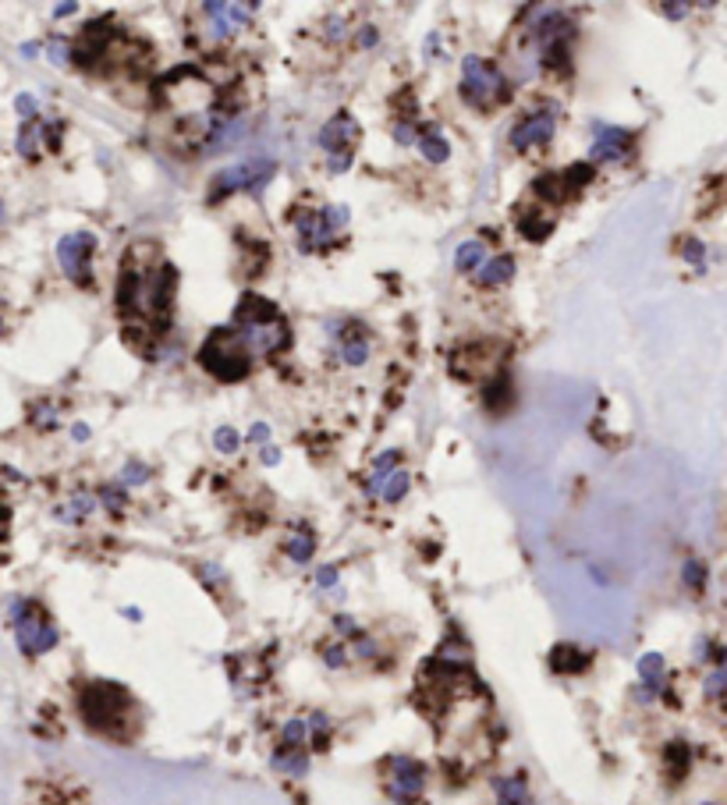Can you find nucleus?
Here are the masks:
<instances>
[{"label":"nucleus","mask_w":727,"mask_h":805,"mask_svg":"<svg viewBox=\"0 0 727 805\" xmlns=\"http://www.w3.org/2000/svg\"><path fill=\"white\" fill-rule=\"evenodd\" d=\"M118 305L125 316H139L142 327L157 330L164 334L167 323L174 316V266L160 263V266H125L121 274V288H118Z\"/></svg>","instance_id":"nucleus-1"},{"label":"nucleus","mask_w":727,"mask_h":805,"mask_svg":"<svg viewBox=\"0 0 727 805\" xmlns=\"http://www.w3.org/2000/svg\"><path fill=\"white\" fill-rule=\"evenodd\" d=\"M231 330L242 337V344L252 352V359H259V355H277L291 344V330H288V320L281 316V309H277L270 298H259V295H245L242 302L235 305Z\"/></svg>","instance_id":"nucleus-2"},{"label":"nucleus","mask_w":727,"mask_h":805,"mask_svg":"<svg viewBox=\"0 0 727 805\" xmlns=\"http://www.w3.org/2000/svg\"><path fill=\"white\" fill-rule=\"evenodd\" d=\"M458 96L476 110L501 107V103L511 100V79L493 61H486V57H479V54H469L462 61Z\"/></svg>","instance_id":"nucleus-3"},{"label":"nucleus","mask_w":727,"mask_h":805,"mask_svg":"<svg viewBox=\"0 0 727 805\" xmlns=\"http://www.w3.org/2000/svg\"><path fill=\"white\" fill-rule=\"evenodd\" d=\"M199 366H203L206 373L217 376V380L235 383V380H245V376H249L252 352L245 348L242 337H238L231 327H217L203 341V348H199Z\"/></svg>","instance_id":"nucleus-4"},{"label":"nucleus","mask_w":727,"mask_h":805,"mask_svg":"<svg viewBox=\"0 0 727 805\" xmlns=\"http://www.w3.org/2000/svg\"><path fill=\"white\" fill-rule=\"evenodd\" d=\"M8 621H11V628H15L18 649H22L25 657H43V653H50V649L61 642L57 625L32 600H11Z\"/></svg>","instance_id":"nucleus-5"},{"label":"nucleus","mask_w":727,"mask_h":805,"mask_svg":"<svg viewBox=\"0 0 727 805\" xmlns=\"http://www.w3.org/2000/svg\"><path fill=\"white\" fill-rule=\"evenodd\" d=\"M277 167L274 160H238V164L224 167V171L217 174V178L210 181V203H217V199L224 196H235V192H263L270 181H274Z\"/></svg>","instance_id":"nucleus-6"},{"label":"nucleus","mask_w":727,"mask_h":805,"mask_svg":"<svg viewBox=\"0 0 727 805\" xmlns=\"http://www.w3.org/2000/svg\"><path fill=\"white\" fill-rule=\"evenodd\" d=\"M93 252H96V235L89 231H71L57 242V263L75 284H93Z\"/></svg>","instance_id":"nucleus-7"},{"label":"nucleus","mask_w":727,"mask_h":805,"mask_svg":"<svg viewBox=\"0 0 727 805\" xmlns=\"http://www.w3.org/2000/svg\"><path fill=\"white\" fill-rule=\"evenodd\" d=\"M203 25L213 43H227L238 29L252 22L256 4H203Z\"/></svg>","instance_id":"nucleus-8"},{"label":"nucleus","mask_w":727,"mask_h":805,"mask_svg":"<svg viewBox=\"0 0 727 805\" xmlns=\"http://www.w3.org/2000/svg\"><path fill=\"white\" fill-rule=\"evenodd\" d=\"M426 788V766L412 756H394L391 759V777H387V791L398 805H412Z\"/></svg>","instance_id":"nucleus-9"},{"label":"nucleus","mask_w":727,"mask_h":805,"mask_svg":"<svg viewBox=\"0 0 727 805\" xmlns=\"http://www.w3.org/2000/svg\"><path fill=\"white\" fill-rule=\"evenodd\" d=\"M554 128H557L554 110H547V107L532 110V114H525V118L511 128L508 142L515 153H529V149H536V146H547V142L554 139Z\"/></svg>","instance_id":"nucleus-10"},{"label":"nucleus","mask_w":727,"mask_h":805,"mask_svg":"<svg viewBox=\"0 0 727 805\" xmlns=\"http://www.w3.org/2000/svg\"><path fill=\"white\" fill-rule=\"evenodd\" d=\"M632 146V132L618 125H596L593 149H589V164H621Z\"/></svg>","instance_id":"nucleus-11"},{"label":"nucleus","mask_w":727,"mask_h":805,"mask_svg":"<svg viewBox=\"0 0 727 805\" xmlns=\"http://www.w3.org/2000/svg\"><path fill=\"white\" fill-rule=\"evenodd\" d=\"M316 142H320V149H327L330 157H352L355 142H359V125H355L352 114H334L320 128Z\"/></svg>","instance_id":"nucleus-12"},{"label":"nucleus","mask_w":727,"mask_h":805,"mask_svg":"<svg viewBox=\"0 0 727 805\" xmlns=\"http://www.w3.org/2000/svg\"><path fill=\"white\" fill-rule=\"evenodd\" d=\"M295 231H298V249L302 252H320L330 249L337 242V235L323 224V213L320 210H305L295 217Z\"/></svg>","instance_id":"nucleus-13"},{"label":"nucleus","mask_w":727,"mask_h":805,"mask_svg":"<svg viewBox=\"0 0 727 805\" xmlns=\"http://www.w3.org/2000/svg\"><path fill=\"white\" fill-rule=\"evenodd\" d=\"M401 454L398 451H384L373 458V469H369V479H366V497H384L387 483H391V476L401 469Z\"/></svg>","instance_id":"nucleus-14"},{"label":"nucleus","mask_w":727,"mask_h":805,"mask_svg":"<svg viewBox=\"0 0 727 805\" xmlns=\"http://www.w3.org/2000/svg\"><path fill=\"white\" fill-rule=\"evenodd\" d=\"M493 791H497V805H540L532 798L529 781H525L522 774L501 777V781L493 784Z\"/></svg>","instance_id":"nucleus-15"},{"label":"nucleus","mask_w":727,"mask_h":805,"mask_svg":"<svg viewBox=\"0 0 727 805\" xmlns=\"http://www.w3.org/2000/svg\"><path fill=\"white\" fill-rule=\"evenodd\" d=\"M639 681L646 688V696H660L667 685V660L660 653H646L639 660Z\"/></svg>","instance_id":"nucleus-16"},{"label":"nucleus","mask_w":727,"mask_h":805,"mask_svg":"<svg viewBox=\"0 0 727 805\" xmlns=\"http://www.w3.org/2000/svg\"><path fill=\"white\" fill-rule=\"evenodd\" d=\"M511 277H515V259L493 256L486 259V266L476 274V284L479 288H501V284H511Z\"/></svg>","instance_id":"nucleus-17"},{"label":"nucleus","mask_w":727,"mask_h":805,"mask_svg":"<svg viewBox=\"0 0 727 805\" xmlns=\"http://www.w3.org/2000/svg\"><path fill=\"white\" fill-rule=\"evenodd\" d=\"M270 766L284 777H305L309 774V756H305L302 749H284L281 745V749L270 756Z\"/></svg>","instance_id":"nucleus-18"},{"label":"nucleus","mask_w":727,"mask_h":805,"mask_svg":"<svg viewBox=\"0 0 727 805\" xmlns=\"http://www.w3.org/2000/svg\"><path fill=\"white\" fill-rule=\"evenodd\" d=\"M486 266V245L479 238H469V242L458 245L454 252V270H462V274H479Z\"/></svg>","instance_id":"nucleus-19"},{"label":"nucleus","mask_w":727,"mask_h":805,"mask_svg":"<svg viewBox=\"0 0 727 805\" xmlns=\"http://www.w3.org/2000/svg\"><path fill=\"white\" fill-rule=\"evenodd\" d=\"M337 355L344 359V366H366V359H369V337L362 334V330H355V334H341Z\"/></svg>","instance_id":"nucleus-20"},{"label":"nucleus","mask_w":727,"mask_h":805,"mask_svg":"<svg viewBox=\"0 0 727 805\" xmlns=\"http://www.w3.org/2000/svg\"><path fill=\"white\" fill-rule=\"evenodd\" d=\"M96 508H100V493H75L68 504L57 508V518H61V522H82V518H89Z\"/></svg>","instance_id":"nucleus-21"},{"label":"nucleus","mask_w":727,"mask_h":805,"mask_svg":"<svg viewBox=\"0 0 727 805\" xmlns=\"http://www.w3.org/2000/svg\"><path fill=\"white\" fill-rule=\"evenodd\" d=\"M419 153H423V160H430V164H444V160H451V142L430 125L419 135Z\"/></svg>","instance_id":"nucleus-22"},{"label":"nucleus","mask_w":727,"mask_h":805,"mask_svg":"<svg viewBox=\"0 0 727 805\" xmlns=\"http://www.w3.org/2000/svg\"><path fill=\"white\" fill-rule=\"evenodd\" d=\"M284 554H288L295 564H309V561H313V554H316V536H313V532H305V529L291 532L288 540H284Z\"/></svg>","instance_id":"nucleus-23"},{"label":"nucleus","mask_w":727,"mask_h":805,"mask_svg":"<svg viewBox=\"0 0 727 805\" xmlns=\"http://www.w3.org/2000/svg\"><path fill=\"white\" fill-rule=\"evenodd\" d=\"M703 692L706 699H727V653L710 667V674L703 681Z\"/></svg>","instance_id":"nucleus-24"},{"label":"nucleus","mask_w":727,"mask_h":805,"mask_svg":"<svg viewBox=\"0 0 727 805\" xmlns=\"http://www.w3.org/2000/svg\"><path fill=\"white\" fill-rule=\"evenodd\" d=\"M518 231H522L529 242H543V238L554 231V220H540V213H522V217H518Z\"/></svg>","instance_id":"nucleus-25"},{"label":"nucleus","mask_w":727,"mask_h":805,"mask_svg":"<svg viewBox=\"0 0 727 805\" xmlns=\"http://www.w3.org/2000/svg\"><path fill=\"white\" fill-rule=\"evenodd\" d=\"M305 742H309V720L291 717L288 724L281 727V745L284 749H305Z\"/></svg>","instance_id":"nucleus-26"},{"label":"nucleus","mask_w":727,"mask_h":805,"mask_svg":"<svg viewBox=\"0 0 727 805\" xmlns=\"http://www.w3.org/2000/svg\"><path fill=\"white\" fill-rule=\"evenodd\" d=\"M40 139H43V132L36 125H22V132H18V157L22 160H36L40 157Z\"/></svg>","instance_id":"nucleus-27"},{"label":"nucleus","mask_w":727,"mask_h":805,"mask_svg":"<svg viewBox=\"0 0 727 805\" xmlns=\"http://www.w3.org/2000/svg\"><path fill=\"white\" fill-rule=\"evenodd\" d=\"M681 582H685L688 589H703L706 586V564L699 561V557H685V564H681Z\"/></svg>","instance_id":"nucleus-28"},{"label":"nucleus","mask_w":727,"mask_h":805,"mask_svg":"<svg viewBox=\"0 0 727 805\" xmlns=\"http://www.w3.org/2000/svg\"><path fill=\"white\" fill-rule=\"evenodd\" d=\"M330 731H334V720H330L327 713H313V717H309V742H313L316 749L327 745Z\"/></svg>","instance_id":"nucleus-29"},{"label":"nucleus","mask_w":727,"mask_h":805,"mask_svg":"<svg viewBox=\"0 0 727 805\" xmlns=\"http://www.w3.org/2000/svg\"><path fill=\"white\" fill-rule=\"evenodd\" d=\"M412 490V476H408L405 469H398L391 476V483H387V490H384V501L387 504H398V501H405V493Z\"/></svg>","instance_id":"nucleus-30"},{"label":"nucleus","mask_w":727,"mask_h":805,"mask_svg":"<svg viewBox=\"0 0 727 805\" xmlns=\"http://www.w3.org/2000/svg\"><path fill=\"white\" fill-rule=\"evenodd\" d=\"M238 447H242V437H238L235 426H220V430L213 433V451L217 454H235Z\"/></svg>","instance_id":"nucleus-31"},{"label":"nucleus","mask_w":727,"mask_h":805,"mask_svg":"<svg viewBox=\"0 0 727 805\" xmlns=\"http://www.w3.org/2000/svg\"><path fill=\"white\" fill-rule=\"evenodd\" d=\"M323 224L334 231V235H341L344 227H348V217H352V210L348 206H337V203H330V206H323Z\"/></svg>","instance_id":"nucleus-32"},{"label":"nucleus","mask_w":727,"mask_h":805,"mask_svg":"<svg viewBox=\"0 0 727 805\" xmlns=\"http://www.w3.org/2000/svg\"><path fill=\"white\" fill-rule=\"evenodd\" d=\"M125 486H103L100 490V504L103 508L110 511V515H121V511H125Z\"/></svg>","instance_id":"nucleus-33"},{"label":"nucleus","mask_w":727,"mask_h":805,"mask_svg":"<svg viewBox=\"0 0 727 805\" xmlns=\"http://www.w3.org/2000/svg\"><path fill=\"white\" fill-rule=\"evenodd\" d=\"M149 465H142V462H128L125 465V472H121V486H142V483H149Z\"/></svg>","instance_id":"nucleus-34"},{"label":"nucleus","mask_w":727,"mask_h":805,"mask_svg":"<svg viewBox=\"0 0 727 805\" xmlns=\"http://www.w3.org/2000/svg\"><path fill=\"white\" fill-rule=\"evenodd\" d=\"M681 259L703 270V263H706V245H703V242H696V238H688V242H681Z\"/></svg>","instance_id":"nucleus-35"},{"label":"nucleus","mask_w":727,"mask_h":805,"mask_svg":"<svg viewBox=\"0 0 727 805\" xmlns=\"http://www.w3.org/2000/svg\"><path fill=\"white\" fill-rule=\"evenodd\" d=\"M47 57H50V64H71V57H75V47H71L68 40H54V43H47Z\"/></svg>","instance_id":"nucleus-36"},{"label":"nucleus","mask_w":727,"mask_h":805,"mask_svg":"<svg viewBox=\"0 0 727 805\" xmlns=\"http://www.w3.org/2000/svg\"><path fill=\"white\" fill-rule=\"evenodd\" d=\"M313 582H316V589H337L341 586V575H337V568L334 564H323V568H316V575H313Z\"/></svg>","instance_id":"nucleus-37"},{"label":"nucleus","mask_w":727,"mask_h":805,"mask_svg":"<svg viewBox=\"0 0 727 805\" xmlns=\"http://www.w3.org/2000/svg\"><path fill=\"white\" fill-rule=\"evenodd\" d=\"M15 110H18V118L25 121V125H32V118L40 114V103H36V96H29V93H22L15 100Z\"/></svg>","instance_id":"nucleus-38"},{"label":"nucleus","mask_w":727,"mask_h":805,"mask_svg":"<svg viewBox=\"0 0 727 805\" xmlns=\"http://www.w3.org/2000/svg\"><path fill=\"white\" fill-rule=\"evenodd\" d=\"M419 135L423 132H415L408 121H398V125H394V142H398V146H419Z\"/></svg>","instance_id":"nucleus-39"},{"label":"nucleus","mask_w":727,"mask_h":805,"mask_svg":"<svg viewBox=\"0 0 727 805\" xmlns=\"http://www.w3.org/2000/svg\"><path fill=\"white\" fill-rule=\"evenodd\" d=\"M323 660H327V667H330V671H337V667H344V664H348V649H344L341 642H334V646H327V649H323Z\"/></svg>","instance_id":"nucleus-40"},{"label":"nucleus","mask_w":727,"mask_h":805,"mask_svg":"<svg viewBox=\"0 0 727 805\" xmlns=\"http://www.w3.org/2000/svg\"><path fill=\"white\" fill-rule=\"evenodd\" d=\"M32 423L36 426H43V430H50V426H57V412H54V405H36L32 408Z\"/></svg>","instance_id":"nucleus-41"},{"label":"nucleus","mask_w":727,"mask_h":805,"mask_svg":"<svg viewBox=\"0 0 727 805\" xmlns=\"http://www.w3.org/2000/svg\"><path fill=\"white\" fill-rule=\"evenodd\" d=\"M249 444L252 447H270V423H252V430H249Z\"/></svg>","instance_id":"nucleus-42"},{"label":"nucleus","mask_w":727,"mask_h":805,"mask_svg":"<svg viewBox=\"0 0 727 805\" xmlns=\"http://www.w3.org/2000/svg\"><path fill=\"white\" fill-rule=\"evenodd\" d=\"M334 628H337V635H355V639H359V625H355V621L348 618V614H337V618H334Z\"/></svg>","instance_id":"nucleus-43"},{"label":"nucleus","mask_w":727,"mask_h":805,"mask_svg":"<svg viewBox=\"0 0 727 805\" xmlns=\"http://www.w3.org/2000/svg\"><path fill=\"white\" fill-rule=\"evenodd\" d=\"M355 653H359V657H373V653H376V642H373V639H366V635H359V639H355Z\"/></svg>","instance_id":"nucleus-44"},{"label":"nucleus","mask_w":727,"mask_h":805,"mask_svg":"<svg viewBox=\"0 0 727 805\" xmlns=\"http://www.w3.org/2000/svg\"><path fill=\"white\" fill-rule=\"evenodd\" d=\"M259 458H263V465H277V462H281V447H274V444L263 447V451H259Z\"/></svg>","instance_id":"nucleus-45"},{"label":"nucleus","mask_w":727,"mask_h":805,"mask_svg":"<svg viewBox=\"0 0 727 805\" xmlns=\"http://www.w3.org/2000/svg\"><path fill=\"white\" fill-rule=\"evenodd\" d=\"M376 40H380V36H376V29H362V32H359V47H362V50H373V47H376Z\"/></svg>","instance_id":"nucleus-46"},{"label":"nucleus","mask_w":727,"mask_h":805,"mask_svg":"<svg viewBox=\"0 0 727 805\" xmlns=\"http://www.w3.org/2000/svg\"><path fill=\"white\" fill-rule=\"evenodd\" d=\"M657 11H664V15H674V18H678V15L685 18L688 15V4H660Z\"/></svg>","instance_id":"nucleus-47"},{"label":"nucleus","mask_w":727,"mask_h":805,"mask_svg":"<svg viewBox=\"0 0 727 805\" xmlns=\"http://www.w3.org/2000/svg\"><path fill=\"white\" fill-rule=\"evenodd\" d=\"M89 433H93V430H89L86 423H75V426H71V437H75V440H89Z\"/></svg>","instance_id":"nucleus-48"},{"label":"nucleus","mask_w":727,"mask_h":805,"mask_svg":"<svg viewBox=\"0 0 727 805\" xmlns=\"http://www.w3.org/2000/svg\"><path fill=\"white\" fill-rule=\"evenodd\" d=\"M75 11H79V4H57V8H54V18L75 15Z\"/></svg>","instance_id":"nucleus-49"},{"label":"nucleus","mask_w":727,"mask_h":805,"mask_svg":"<svg viewBox=\"0 0 727 805\" xmlns=\"http://www.w3.org/2000/svg\"><path fill=\"white\" fill-rule=\"evenodd\" d=\"M22 57H40V43H25V47H22Z\"/></svg>","instance_id":"nucleus-50"}]
</instances>
